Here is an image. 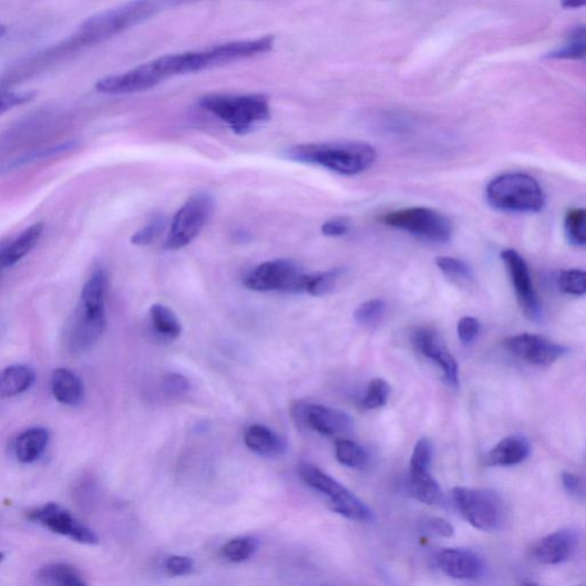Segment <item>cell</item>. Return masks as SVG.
<instances>
[{"label": "cell", "mask_w": 586, "mask_h": 586, "mask_svg": "<svg viewBox=\"0 0 586 586\" xmlns=\"http://www.w3.org/2000/svg\"><path fill=\"white\" fill-rule=\"evenodd\" d=\"M341 269H331L328 271L310 274L307 287V294L310 296L321 297L331 292L341 279Z\"/></svg>", "instance_id": "32"}, {"label": "cell", "mask_w": 586, "mask_h": 586, "mask_svg": "<svg viewBox=\"0 0 586 586\" xmlns=\"http://www.w3.org/2000/svg\"><path fill=\"white\" fill-rule=\"evenodd\" d=\"M455 507L463 518L482 532H496L505 522V506L498 494L490 490L455 489Z\"/></svg>", "instance_id": "8"}, {"label": "cell", "mask_w": 586, "mask_h": 586, "mask_svg": "<svg viewBox=\"0 0 586 586\" xmlns=\"http://www.w3.org/2000/svg\"><path fill=\"white\" fill-rule=\"evenodd\" d=\"M153 331L162 339L175 340L181 337L183 327L174 310L163 304H155L150 309Z\"/></svg>", "instance_id": "26"}, {"label": "cell", "mask_w": 586, "mask_h": 586, "mask_svg": "<svg viewBox=\"0 0 586 586\" xmlns=\"http://www.w3.org/2000/svg\"><path fill=\"white\" fill-rule=\"evenodd\" d=\"M556 282L561 291L572 296L586 295V270L566 269L557 274Z\"/></svg>", "instance_id": "33"}, {"label": "cell", "mask_w": 586, "mask_h": 586, "mask_svg": "<svg viewBox=\"0 0 586 586\" xmlns=\"http://www.w3.org/2000/svg\"><path fill=\"white\" fill-rule=\"evenodd\" d=\"M504 347L514 357L537 367L554 364L567 353L563 345L531 333L512 336L504 341Z\"/></svg>", "instance_id": "13"}, {"label": "cell", "mask_w": 586, "mask_h": 586, "mask_svg": "<svg viewBox=\"0 0 586 586\" xmlns=\"http://www.w3.org/2000/svg\"><path fill=\"white\" fill-rule=\"evenodd\" d=\"M275 38L237 41L203 51L167 54L137 66L148 90L172 78L196 74L208 69L266 54L274 49Z\"/></svg>", "instance_id": "1"}, {"label": "cell", "mask_w": 586, "mask_h": 586, "mask_svg": "<svg viewBox=\"0 0 586 586\" xmlns=\"http://www.w3.org/2000/svg\"><path fill=\"white\" fill-rule=\"evenodd\" d=\"M291 412L299 425L308 426L328 436L348 432L353 424L347 412L321 404L297 402L292 405Z\"/></svg>", "instance_id": "14"}, {"label": "cell", "mask_w": 586, "mask_h": 586, "mask_svg": "<svg viewBox=\"0 0 586 586\" xmlns=\"http://www.w3.org/2000/svg\"><path fill=\"white\" fill-rule=\"evenodd\" d=\"M577 543L575 531L562 530L541 539L533 549V557L542 565H559L572 558Z\"/></svg>", "instance_id": "17"}, {"label": "cell", "mask_w": 586, "mask_h": 586, "mask_svg": "<svg viewBox=\"0 0 586 586\" xmlns=\"http://www.w3.org/2000/svg\"><path fill=\"white\" fill-rule=\"evenodd\" d=\"M438 567L456 579H474L484 573V562L465 548H443L435 558Z\"/></svg>", "instance_id": "16"}, {"label": "cell", "mask_w": 586, "mask_h": 586, "mask_svg": "<svg viewBox=\"0 0 586 586\" xmlns=\"http://www.w3.org/2000/svg\"><path fill=\"white\" fill-rule=\"evenodd\" d=\"M28 518L54 534L65 536L80 544H99V537L92 530L81 524L71 512L56 503H48L29 511Z\"/></svg>", "instance_id": "11"}, {"label": "cell", "mask_w": 586, "mask_h": 586, "mask_svg": "<svg viewBox=\"0 0 586 586\" xmlns=\"http://www.w3.org/2000/svg\"><path fill=\"white\" fill-rule=\"evenodd\" d=\"M562 7L567 10L586 8V0H562Z\"/></svg>", "instance_id": "45"}, {"label": "cell", "mask_w": 586, "mask_h": 586, "mask_svg": "<svg viewBox=\"0 0 586 586\" xmlns=\"http://www.w3.org/2000/svg\"><path fill=\"white\" fill-rule=\"evenodd\" d=\"M387 308L388 305L383 299L368 300L356 310V321L363 327H374L384 318Z\"/></svg>", "instance_id": "31"}, {"label": "cell", "mask_w": 586, "mask_h": 586, "mask_svg": "<svg viewBox=\"0 0 586 586\" xmlns=\"http://www.w3.org/2000/svg\"><path fill=\"white\" fill-rule=\"evenodd\" d=\"M494 209L510 214H537L546 197L538 182L525 174H506L494 179L486 189Z\"/></svg>", "instance_id": "5"}, {"label": "cell", "mask_w": 586, "mask_h": 586, "mask_svg": "<svg viewBox=\"0 0 586 586\" xmlns=\"http://www.w3.org/2000/svg\"><path fill=\"white\" fill-rule=\"evenodd\" d=\"M530 454V441L521 435H511L493 448L486 462L492 466H513L523 463Z\"/></svg>", "instance_id": "18"}, {"label": "cell", "mask_w": 586, "mask_h": 586, "mask_svg": "<svg viewBox=\"0 0 586 586\" xmlns=\"http://www.w3.org/2000/svg\"><path fill=\"white\" fill-rule=\"evenodd\" d=\"M249 450L263 458H279L287 452V442L277 433L263 425L250 426L245 434Z\"/></svg>", "instance_id": "20"}, {"label": "cell", "mask_w": 586, "mask_h": 586, "mask_svg": "<svg viewBox=\"0 0 586 586\" xmlns=\"http://www.w3.org/2000/svg\"><path fill=\"white\" fill-rule=\"evenodd\" d=\"M351 229L349 220L337 218L326 222L322 225V233L329 237H340L347 235Z\"/></svg>", "instance_id": "44"}, {"label": "cell", "mask_w": 586, "mask_h": 586, "mask_svg": "<svg viewBox=\"0 0 586 586\" xmlns=\"http://www.w3.org/2000/svg\"><path fill=\"white\" fill-rule=\"evenodd\" d=\"M390 385L382 378H374L369 383L366 397L362 400V407L367 410H373L385 405L390 398Z\"/></svg>", "instance_id": "35"}, {"label": "cell", "mask_w": 586, "mask_h": 586, "mask_svg": "<svg viewBox=\"0 0 586 586\" xmlns=\"http://www.w3.org/2000/svg\"><path fill=\"white\" fill-rule=\"evenodd\" d=\"M34 371L23 364L7 368L0 379V393L3 398H14L27 392L34 382Z\"/></svg>", "instance_id": "25"}, {"label": "cell", "mask_w": 586, "mask_h": 586, "mask_svg": "<svg viewBox=\"0 0 586 586\" xmlns=\"http://www.w3.org/2000/svg\"><path fill=\"white\" fill-rule=\"evenodd\" d=\"M50 438V432L45 428L25 430L16 440V458L23 464L39 461L47 451Z\"/></svg>", "instance_id": "21"}, {"label": "cell", "mask_w": 586, "mask_h": 586, "mask_svg": "<svg viewBox=\"0 0 586 586\" xmlns=\"http://www.w3.org/2000/svg\"><path fill=\"white\" fill-rule=\"evenodd\" d=\"M408 487L411 496L424 504L435 505L442 501V491L430 467L410 466Z\"/></svg>", "instance_id": "23"}, {"label": "cell", "mask_w": 586, "mask_h": 586, "mask_svg": "<svg viewBox=\"0 0 586 586\" xmlns=\"http://www.w3.org/2000/svg\"><path fill=\"white\" fill-rule=\"evenodd\" d=\"M107 292L106 270L95 269L82 289L76 312L69 327L66 345L72 354L88 352L105 332Z\"/></svg>", "instance_id": "2"}, {"label": "cell", "mask_w": 586, "mask_h": 586, "mask_svg": "<svg viewBox=\"0 0 586 586\" xmlns=\"http://www.w3.org/2000/svg\"><path fill=\"white\" fill-rule=\"evenodd\" d=\"M547 56L558 60H579L586 58V24H579L573 28L563 47L548 53Z\"/></svg>", "instance_id": "27"}, {"label": "cell", "mask_w": 586, "mask_h": 586, "mask_svg": "<svg viewBox=\"0 0 586 586\" xmlns=\"http://www.w3.org/2000/svg\"><path fill=\"white\" fill-rule=\"evenodd\" d=\"M161 388L168 398H181L191 390L188 378L182 373L171 372L163 377Z\"/></svg>", "instance_id": "36"}, {"label": "cell", "mask_w": 586, "mask_h": 586, "mask_svg": "<svg viewBox=\"0 0 586 586\" xmlns=\"http://www.w3.org/2000/svg\"><path fill=\"white\" fill-rule=\"evenodd\" d=\"M34 96H37V93H34L33 91H3L2 105H0V113L4 114L17 106L24 105V103L31 101Z\"/></svg>", "instance_id": "41"}, {"label": "cell", "mask_w": 586, "mask_h": 586, "mask_svg": "<svg viewBox=\"0 0 586 586\" xmlns=\"http://www.w3.org/2000/svg\"><path fill=\"white\" fill-rule=\"evenodd\" d=\"M199 107L225 123L234 133H250L270 120V103L265 94H208Z\"/></svg>", "instance_id": "4"}, {"label": "cell", "mask_w": 586, "mask_h": 586, "mask_svg": "<svg viewBox=\"0 0 586 586\" xmlns=\"http://www.w3.org/2000/svg\"><path fill=\"white\" fill-rule=\"evenodd\" d=\"M336 458L340 464L351 469H364L369 463L364 448L349 440L336 442Z\"/></svg>", "instance_id": "29"}, {"label": "cell", "mask_w": 586, "mask_h": 586, "mask_svg": "<svg viewBox=\"0 0 586 586\" xmlns=\"http://www.w3.org/2000/svg\"><path fill=\"white\" fill-rule=\"evenodd\" d=\"M411 341L422 356L442 370L448 384L453 388L459 387V363L440 333L433 329L421 328L412 332Z\"/></svg>", "instance_id": "15"}, {"label": "cell", "mask_w": 586, "mask_h": 586, "mask_svg": "<svg viewBox=\"0 0 586 586\" xmlns=\"http://www.w3.org/2000/svg\"><path fill=\"white\" fill-rule=\"evenodd\" d=\"M420 528L423 533L442 538L452 537L455 533L450 522L442 518H434V516L422 522Z\"/></svg>", "instance_id": "40"}, {"label": "cell", "mask_w": 586, "mask_h": 586, "mask_svg": "<svg viewBox=\"0 0 586 586\" xmlns=\"http://www.w3.org/2000/svg\"><path fill=\"white\" fill-rule=\"evenodd\" d=\"M435 264L445 277L454 281L469 282L473 279L472 269L463 260L453 257H438Z\"/></svg>", "instance_id": "34"}, {"label": "cell", "mask_w": 586, "mask_h": 586, "mask_svg": "<svg viewBox=\"0 0 586 586\" xmlns=\"http://www.w3.org/2000/svg\"><path fill=\"white\" fill-rule=\"evenodd\" d=\"M433 458V444L429 439H421L413 450L410 466L430 467Z\"/></svg>", "instance_id": "39"}, {"label": "cell", "mask_w": 586, "mask_h": 586, "mask_svg": "<svg viewBox=\"0 0 586 586\" xmlns=\"http://www.w3.org/2000/svg\"><path fill=\"white\" fill-rule=\"evenodd\" d=\"M480 322L472 317L462 318L458 326V332L463 343L473 342L480 332Z\"/></svg>", "instance_id": "43"}, {"label": "cell", "mask_w": 586, "mask_h": 586, "mask_svg": "<svg viewBox=\"0 0 586 586\" xmlns=\"http://www.w3.org/2000/svg\"><path fill=\"white\" fill-rule=\"evenodd\" d=\"M44 232L43 223L33 224L16 237L11 244L2 248L0 264L3 269L11 268L29 255L38 246Z\"/></svg>", "instance_id": "19"}, {"label": "cell", "mask_w": 586, "mask_h": 586, "mask_svg": "<svg viewBox=\"0 0 586 586\" xmlns=\"http://www.w3.org/2000/svg\"><path fill=\"white\" fill-rule=\"evenodd\" d=\"M383 222L393 228L407 232L433 244L450 243L453 224L450 218L429 208H410L387 215Z\"/></svg>", "instance_id": "10"}, {"label": "cell", "mask_w": 586, "mask_h": 586, "mask_svg": "<svg viewBox=\"0 0 586 586\" xmlns=\"http://www.w3.org/2000/svg\"><path fill=\"white\" fill-rule=\"evenodd\" d=\"M565 230L570 245L586 247V210H570L565 217Z\"/></svg>", "instance_id": "30"}, {"label": "cell", "mask_w": 586, "mask_h": 586, "mask_svg": "<svg viewBox=\"0 0 586 586\" xmlns=\"http://www.w3.org/2000/svg\"><path fill=\"white\" fill-rule=\"evenodd\" d=\"M562 481L568 495L578 501L586 502V482L582 477L573 473L565 472L562 475Z\"/></svg>", "instance_id": "42"}, {"label": "cell", "mask_w": 586, "mask_h": 586, "mask_svg": "<svg viewBox=\"0 0 586 586\" xmlns=\"http://www.w3.org/2000/svg\"><path fill=\"white\" fill-rule=\"evenodd\" d=\"M309 277L297 263L275 259L251 269L244 285L257 292L307 294Z\"/></svg>", "instance_id": "7"}, {"label": "cell", "mask_w": 586, "mask_h": 586, "mask_svg": "<svg viewBox=\"0 0 586 586\" xmlns=\"http://www.w3.org/2000/svg\"><path fill=\"white\" fill-rule=\"evenodd\" d=\"M194 568V561L185 556H169L164 562L165 572L174 577L191 575Z\"/></svg>", "instance_id": "38"}, {"label": "cell", "mask_w": 586, "mask_h": 586, "mask_svg": "<svg viewBox=\"0 0 586 586\" xmlns=\"http://www.w3.org/2000/svg\"><path fill=\"white\" fill-rule=\"evenodd\" d=\"M501 257L524 315L528 320L539 322L543 318V308L526 260L518 251L512 249L504 250Z\"/></svg>", "instance_id": "12"}, {"label": "cell", "mask_w": 586, "mask_h": 586, "mask_svg": "<svg viewBox=\"0 0 586 586\" xmlns=\"http://www.w3.org/2000/svg\"><path fill=\"white\" fill-rule=\"evenodd\" d=\"M165 220L163 217H156L151 220L141 230L134 233L131 238V244L134 246H148L163 232Z\"/></svg>", "instance_id": "37"}, {"label": "cell", "mask_w": 586, "mask_h": 586, "mask_svg": "<svg viewBox=\"0 0 586 586\" xmlns=\"http://www.w3.org/2000/svg\"><path fill=\"white\" fill-rule=\"evenodd\" d=\"M51 389L55 400L69 407L78 405L84 397V385L81 378L64 368L56 369L53 372Z\"/></svg>", "instance_id": "22"}, {"label": "cell", "mask_w": 586, "mask_h": 586, "mask_svg": "<svg viewBox=\"0 0 586 586\" xmlns=\"http://www.w3.org/2000/svg\"><path fill=\"white\" fill-rule=\"evenodd\" d=\"M259 548V542L255 537H237L227 542L223 548V557L229 563L240 564L253 558Z\"/></svg>", "instance_id": "28"}, {"label": "cell", "mask_w": 586, "mask_h": 586, "mask_svg": "<svg viewBox=\"0 0 586 586\" xmlns=\"http://www.w3.org/2000/svg\"><path fill=\"white\" fill-rule=\"evenodd\" d=\"M287 157L322 166L341 176H357L374 163L377 153L366 143L333 142L295 146L287 152Z\"/></svg>", "instance_id": "3"}, {"label": "cell", "mask_w": 586, "mask_h": 586, "mask_svg": "<svg viewBox=\"0 0 586 586\" xmlns=\"http://www.w3.org/2000/svg\"><path fill=\"white\" fill-rule=\"evenodd\" d=\"M34 579L43 585H88L83 574L76 567L66 564H49L42 566L34 573Z\"/></svg>", "instance_id": "24"}, {"label": "cell", "mask_w": 586, "mask_h": 586, "mask_svg": "<svg viewBox=\"0 0 586 586\" xmlns=\"http://www.w3.org/2000/svg\"><path fill=\"white\" fill-rule=\"evenodd\" d=\"M214 208L215 202L209 194L192 196L172 219L163 248L177 251L189 246L208 223Z\"/></svg>", "instance_id": "9"}, {"label": "cell", "mask_w": 586, "mask_h": 586, "mask_svg": "<svg viewBox=\"0 0 586 586\" xmlns=\"http://www.w3.org/2000/svg\"><path fill=\"white\" fill-rule=\"evenodd\" d=\"M298 474L308 487L328 497L329 505L333 512L350 521L359 523L373 522V512L352 492L345 489L337 480L318 466L302 463L298 466Z\"/></svg>", "instance_id": "6"}]
</instances>
